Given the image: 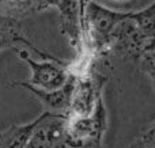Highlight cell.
Here are the masks:
<instances>
[{"label": "cell", "instance_id": "cell-1", "mask_svg": "<svg viewBox=\"0 0 155 148\" xmlns=\"http://www.w3.org/2000/svg\"><path fill=\"white\" fill-rule=\"evenodd\" d=\"M148 45L150 41L140 33L135 22L128 16L114 29L107 52L121 59L137 60L148 50Z\"/></svg>", "mask_w": 155, "mask_h": 148}, {"label": "cell", "instance_id": "cell-2", "mask_svg": "<svg viewBox=\"0 0 155 148\" xmlns=\"http://www.w3.org/2000/svg\"><path fill=\"white\" fill-rule=\"evenodd\" d=\"M105 80H106V76L99 72L98 68H95L90 76L80 79L75 78L68 116H90L94 111L98 99L102 97V87H104Z\"/></svg>", "mask_w": 155, "mask_h": 148}, {"label": "cell", "instance_id": "cell-3", "mask_svg": "<svg viewBox=\"0 0 155 148\" xmlns=\"http://www.w3.org/2000/svg\"><path fill=\"white\" fill-rule=\"evenodd\" d=\"M106 109H105L104 101L101 97L90 116H67L64 135L79 141L102 143V137L106 130Z\"/></svg>", "mask_w": 155, "mask_h": 148}, {"label": "cell", "instance_id": "cell-4", "mask_svg": "<svg viewBox=\"0 0 155 148\" xmlns=\"http://www.w3.org/2000/svg\"><path fill=\"white\" fill-rule=\"evenodd\" d=\"M15 50L19 59L23 60L31 71V76L26 82L30 86L44 90V91H54V90L61 88L70 79L67 68L59 67L53 61H35L30 57L26 49L16 48Z\"/></svg>", "mask_w": 155, "mask_h": 148}, {"label": "cell", "instance_id": "cell-5", "mask_svg": "<svg viewBox=\"0 0 155 148\" xmlns=\"http://www.w3.org/2000/svg\"><path fill=\"white\" fill-rule=\"evenodd\" d=\"M18 45H23L26 48L31 49L44 61H53L56 64H59L60 67H64V68H67L68 64H70V61L59 59V57L53 56V54L48 53V52L42 50L41 48L35 46L29 40V37L25 34L23 27H22V23L19 19L12 18V16H7V15H0V52L8 48L16 49L19 48Z\"/></svg>", "mask_w": 155, "mask_h": 148}, {"label": "cell", "instance_id": "cell-6", "mask_svg": "<svg viewBox=\"0 0 155 148\" xmlns=\"http://www.w3.org/2000/svg\"><path fill=\"white\" fill-rule=\"evenodd\" d=\"M60 11V33L70 40L76 54L83 49L84 41V16L80 12L78 0H59Z\"/></svg>", "mask_w": 155, "mask_h": 148}, {"label": "cell", "instance_id": "cell-7", "mask_svg": "<svg viewBox=\"0 0 155 148\" xmlns=\"http://www.w3.org/2000/svg\"><path fill=\"white\" fill-rule=\"evenodd\" d=\"M74 84H75V78H74L72 75H70V79H68L67 83L60 90H54V91H44V90L35 88V87L30 86L26 82H12L10 86L11 87H22V88L30 91L45 106V109H46L45 111L68 116L70 101H71V94H72V90H74Z\"/></svg>", "mask_w": 155, "mask_h": 148}, {"label": "cell", "instance_id": "cell-8", "mask_svg": "<svg viewBox=\"0 0 155 148\" xmlns=\"http://www.w3.org/2000/svg\"><path fill=\"white\" fill-rule=\"evenodd\" d=\"M67 116L45 111L44 118L34 128L26 148H53L64 135Z\"/></svg>", "mask_w": 155, "mask_h": 148}, {"label": "cell", "instance_id": "cell-9", "mask_svg": "<svg viewBox=\"0 0 155 148\" xmlns=\"http://www.w3.org/2000/svg\"><path fill=\"white\" fill-rule=\"evenodd\" d=\"M57 4L59 0H0V15L19 19L21 16L57 7Z\"/></svg>", "mask_w": 155, "mask_h": 148}, {"label": "cell", "instance_id": "cell-10", "mask_svg": "<svg viewBox=\"0 0 155 148\" xmlns=\"http://www.w3.org/2000/svg\"><path fill=\"white\" fill-rule=\"evenodd\" d=\"M45 111L27 124H15L0 133V148H26L34 128L44 118Z\"/></svg>", "mask_w": 155, "mask_h": 148}, {"label": "cell", "instance_id": "cell-11", "mask_svg": "<svg viewBox=\"0 0 155 148\" xmlns=\"http://www.w3.org/2000/svg\"><path fill=\"white\" fill-rule=\"evenodd\" d=\"M129 18L135 22L140 33L151 42L155 38V2L139 11L129 12Z\"/></svg>", "mask_w": 155, "mask_h": 148}, {"label": "cell", "instance_id": "cell-12", "mask_svg": "<svg viewBox=\"0 0 155 148\" xmlns=\"http://www.w3.org/2000/svg\"><path fill=\"white\" fill-rule=\"evenodd\" d=\"M140 67H142L143 72H146L151 78L155 86V49L146 52L140 57Z\"/></svg>", "mask_w": 155, "mask_h": 148}, {"label": "cell", "instance_id": "cell-13", "mask_svg": "<svg viewBox=\"0 0 155 148\" xmlns=\"http://www.w3.org/2000/svg\"><path fill=\"white\" fill-rule=\"evenodd\" d=\"M139 139L147 148H155V125H153L147 132L143 133Z\"/></svg>", "mask_w": 155, "mask_h": 148}, {"label": "cell", "instance_id": "cell-14", "mask_svg": "<svg viewBox=\"0 0 155 148\" xmlns=\"http://www.w3.org/2000/svg\"><path fill=\"white\" fill-rule=\"evenodd\" d=\"M127 148H147V147H146L144 144L142 143V140H140V139H137V140H135L134 143L129 144V146L127 147Z\"/></svg>", "mask_w": 155, "mask_h": 148}, {"label": "cell", "instance_id": "cell-15", "mask_svg": "<svg viewBox=\"0 0 155 148\" xmlns=\"http://www.w3.org/2000/svg\"><path fill=\"white\" fill-rule=\"evenodd\" d=\"M154 49H155V38L150 42V45H148V50H154ZM148 50H147V52H148Z\"/></svg>", "mask_w": 155, "mask_h": 148}, {"label": "cell", "instance_id": "cell-16", "mask_svg": "<svg viewBox=\"0 0 155 148\" xmlns=\"http://www.w3.org/2000/svg\"><path fill=\"white\" fill-rule=\"evenodd\" d=\"M153 2H155V0H153Z\"/></svg>", "mask_w": 155, "mask_h": 148}]
</instances>
